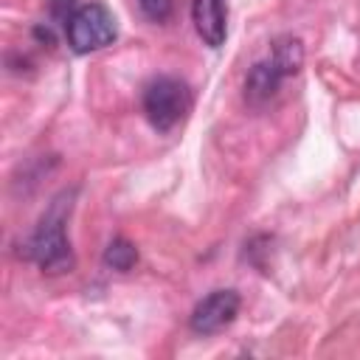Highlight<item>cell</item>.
<instances>
[{
    "instance_id": "obj_6",
    "label": "cell",
    "mask_w": 360,
    "mask_h": 360,
    "mask_svg": "<svg viewBox=\"0 0 360 360\" xmlns=\"http://www.w3.org/2000/svg\"><path fill=\"white\" fill-rule=\"evenodd\" d=\"M191 20L200 39L208 48H219L228 34V3L225 0H191Z\"/></svg>"
},
{
    "instance_id": "obj_1",
    "label": "cell",
    "mask_w": 360,
    "mask_h": 360,
    "mask_svg": "<svg viewBox=\"0 0 360 360\" xmlns=\"http://www.w3.org/2000/svg\"><path fill=\"white\" fill-rule=\"evenodd\" d=\"M304 65V45L298 37L284 34L270 42L267 56L256 59L245 76V101L250 107H264L281 87L284 79L295 76Z\"/></svg>"
},
{
    "instance_id": "obj_7",
    "label": "cell",
    "mask_w": 360,
    "mask_h": 360,
    "mask_svg": "<svg viewBox=\"0 0 360 360\" xmlns=\"http://www.w3.org/2000/svg\"><path fill=\"white\" fill-rule=\"evenodd\" d=\"M135 262H138V248H135L129 239H124V236H115V239L107 245V250H104V264L112 267V270L127 273Z\"/></svg>"
},
{
    "instance_id": "obj_4",
    "label": "cell",
    "mask_w": 360,
    "mask_h": 360,
    "mask_svg": "<svg viewBox=\"0 0 360 360\" xmlns=\"http://www.w3.org/2000/svg\"><path fill=\"white\" fill-rule=\"evenodd\" d=\"M65 37L76 53H90V51H101V48L112 45V39L118 37V25H115V17L107 6L82 3L68 17Z\"/></svg>"
},
{
    "instance_id": "obj_8",
    "label": "cell",
    "mask_w": 360,
    "mask_h": 360,
    "mask_svg": "<svg viewBox=\"0 0 360 360\" xmlns=\"http://www.w3.org/2000/svg\"><path fill=\"white\" fill-rule=\"evenodd\" d=\"M138 8L149 22H169L174 14V0H138Z\"/></svg>"
},
{
    "instance_id": "obj_2",
    "label": "cell",
    "mask_w": 360,
    "mask_h": 360,
    "mask_svg": "<svg viewBox=\"0 0 360 360\" xmlns=\"http://www.w3.org/2000/svg\"><path fill=\"white\" fill-rule=\"evenodd\" d=\"M70 205H73L70 194H59L48 205L39 225L34 228V233L25 242V256L42 273L59 276V273L73 270V250H70V242H68V233H65V219L70 214Z\"/></svg>"
},
{
    "instance_id": "obj_3",
    "label": "cell",
    "mask_w": 360,
    "mask_h": 360,
    "mask_svg": "<svg viewBox=\"0 0 360 360\" xmlns=\"http://www.w3.org/2000/svg\"><path fill=\"white\" fill-rule=\"evenodd\" d=\"M141 104H143V115L149 118V124L158 132H172L191 112L194 93L180 76L160 73V76H155L143 84Z\"/></svg>"
},
{
    "instance_id": "obj_9",
    "label": "cell",
    "mask_w": 360,
    "mask_h": 360,
    "mask_svg": "<svg viewBox=\"0 0 360 360\" xmlns=\"http://www.w3.org/2000/svg\"><path fill=\"white\" fill-rule=\"evenodd\" d=\"M48 6H51V17H53V20L68 22V17H70L73 8H76V0H51Z\"/></svg>"
},
{
    "instance_id": "obj_5",
    "label": "cell",
    "mask_w": 360,
    "mask_h": 360,
    "mask_svg": "<svg viewBox=\"0 0 360 360\" xmlns=\"http://www.w3.org/2000/svg\"><path fill=\"white\" fill-rule=\"evenodd\" d=\"M239 304L242 301H239L236 290H214L194 304V309L188 315V326L197 335H217L236 321Z\"/></svg>"
}]
</instances>
